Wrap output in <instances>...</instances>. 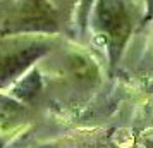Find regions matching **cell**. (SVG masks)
I'll use <instances>...</instances> for the list:
<instances>
[{"label":"cell","mask_w":153,"mask_h":148,"mask_svg":"<svg viewBox=\"0 0 153 148\" xmlns=\"http://www.w3.org/2000/svg\"><path fill=\"white\" fill-rule=\"evenodd\" d=\"M88 28L105 45L108 67L114 71L134 31L132 7L127 0H97L91 9Z\"/></svg>","instance_id":"cell-1"},{"label":"cell","mask_w":153,"mask_h":148,"mask_svg":"<svg viewBox=\"0 0 153 148\" xmlns=\"http://www.w3.org/2000/svg\"><path fill=\"white\" fill-rule=\"evenodd\" d=\"M57 10L50 0H17L12 14L0 28L2 38L59 33Z\"/></svg>","instance_id":"cell-2"},{"label":"cell","mask_w":153,"mask_h":148,"mask_svg":"<svg viewBox=\"0 0 153 148\" xmlns=\"http://www.w3.org/2000/svg\"><path fill=\"white\" fill-rule=\"evenodd\" d=\"M50 48L52 45L47 40L28 38L0 50V91L9 90L26 71L48 55Z\"/></svg>","instance_id":"cell-3"},{"label":"cell","mask_w":153,"mask_h":148,"mask_svg":"<svg viewBox=\"0 0 153 148\" xmlns=\"http://www.w3.org/2000/svg\"><path fill=\"white\" fill-rule=\"evenodd\" d=\"M42 90H43V76L40 69L36 65H33L9 88L7 95H10L17 102H21L22 105H31L40 97Z\"/></svg>","instance_id":"cell-4"},{"label":"cell","mask_w":153,"mask_h":148,"mask_svg":"<svg viewBox=\"0 0 153 148\" xmlns=\"http://www.w3.org/2000/svg\"><path fill=\"white\" fill-rule=\"evenodd\" d=\"M97 0H79L76 9V24L81 29H84L88 26V21H90V14H91V9L95 5Z\"/></svg>","instance_id":"cell-5"},{"label":"cell","mask_w":153,"mask_h":148,"mask_svg":"<svg viewBox=\"0 0 153 148\" xmlns=\"http://www.w3.org/2000/svg\"><path fill=\"white\" fill-rule=\"evenodd\" d=\"M143 16H141V26L153 21V0H143Z\"/></svg>","instance_id":"cell-6"},{"label":"cell","mask_w":153,"mask_h":148,"mask_svg":"<svg viewBox=\"0 0 153 148\" xmlns=\"http://www.w3.org/2000/svg\"><path fill=\"white\" fill-rule=\"evenodd\" d=\"M143 148H153V138H145L143 140Z\"/></svg>","instance_id":"cell-7"},{"label":"cell","mask_w":153,"mask_h":148,"mask_svg":"<svg viewBox=\"0 0 153 148\" xmlns=\"http://www.w3.org/2000/svg\"><path fill=\"white\" fill-rule=\"evenodd\" d=\"M36 148H62L60 145H57V143H45V145H40V147Z\"/></svg>","instance_id":"cell-8"}]
</instances>
